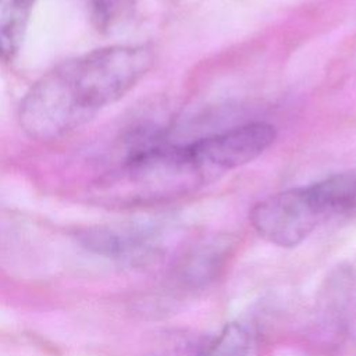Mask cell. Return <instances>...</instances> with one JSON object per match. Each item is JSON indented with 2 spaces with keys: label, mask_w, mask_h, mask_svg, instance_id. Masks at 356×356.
Instances as JSON below:
<instances>
[{
  "label": "cell",
  "mask_w": 356,
  "mask_h": 356,
  "mask_svg": "<svg viewBox=\"0 0 356 356\" xmlns=\"http://www.w3.org/2000/svg\"><path fill=\"white\" fill-rule=\"evenodd\" d=\"M153 63L145 44L107 46L61 61L22 97L19 127L35 140L60 139L124 97Z\"/></svg>",
  "instance_id": "1"
},
{
  "label": "cell",
  "mask_w": 356,
  "mask_h": 356,
  "mask_svg": "<svg viewBox=\"0 0 356 356\" xmlns=\"http://www.w3.org/2000/svg\"><path fill=\"white\" fill-rule=\"evenodd\" d=\"M325 218L310 186L291 188L257 202L249 221L267 242L293 248L303 242Z\"/></svg>",
  "instance_id": "2"
},
{
  "label": "cell",
  "mask_w": 356,
  "mask_h": 356,
  "mask_svg": "<svg viewBox=\"0 0 356 356\" xmlns=\"http://www.w3.org/2000/svg\"><path fill=\"white\" fill-rule=\"evenodd\" d=\"M277 131L267 122H249L220 134L200 138L186 146L188 154L202 171L229 170L248 164L268 149Z\"/></svg>",
  "instance_id": "3"
},
{
  "label": "cell",
  "mask_w": 356,
  "mask_h": 356,
  "mask_svg": "<svg viewBox=\"0 0 356 356\" xmlns=\"http://www.w3.org/2000/svg\"><path fill=\"white\" fill-rule=\"evenodd\" d=\"M231 246L228 239H217L191 249L177 264L178 282L188 288L207 286L225 268Z\"/></svg>",
  "instance_id": "4"
},
{
  "label": "cell",
  "mask_w": 356,
  "mask_h": 356,
  "mask_svg": "<svg viewBox=\"0 0 356 356\" xmlns=\"http://www.w3.org/2000/svg\"><path fill=\"white\" fill-rule=\"evenodd\" d=\"M88 243L97 253L131 263L146 261L157 252L152 242L138 234L110 229H99L89 234Z\"/></svg>",
  "instance_id": "5"
},
{
  "label": "cell",
  "mask_w": 356,
  "mask_h": 356,
  "mask_svg": "<svg viewBox=\"0 0 356 356\" xmlns=\"http://www.w3.org/2000/svg\"><path fill=\"white\" fill-rule=\"evenodd\" d=\"M36 0H0V58L10 61L21 49Z\"/></svg>",
  "instance_id": "6"
},
{
  "label": "cell",
  "mask_w": 356,
  "mask_h": 356,
  "mask_svg": "<svg viewBox=\"0 0 356 356\" xmlns=\"http://www.w3.org/2000/svg\"><path fill=\"white\" fill-rule=\"evenodd\" d=\"M249 352L248 328L238 321H229L217 334L188 345L179 356H248Z\"/></svg>",
  "instance_id": "7"
},
{
  "label": "cell",
  "mask_w": 356,
  "mask_h": 356,
  "mask_svg": "<svg viewBox=\"0 0 356 356\" xmlns=\"http://www.w3.org/2000/svg\"><path fill=\"white\" fill-rule=\"evenodd\" d=\"M327 217L356 210V170L309 185Z\"/></svg>",
  "instance_id": "8"
}]
</instances>
